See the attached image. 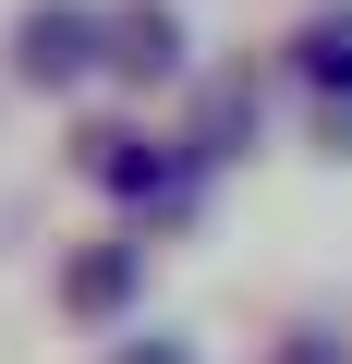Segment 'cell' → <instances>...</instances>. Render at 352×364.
<instances>
[{
  "label": "cell",
  "instance_id": "obj_7",
  "mask_svg": "<svg viewBox=\"0 0 352 364\" xmlns=\"http://www.w3.org/2000/svg\"><path fill=\"white\" fill-rule=\"evenodd\" d=\"M122 364H195V352H183V340H134Z\"/></svg>",
  "mask_w": 352,
  "mask_h": 364
},
{
  "label": "cell",
  "instance_id": "obj_3",
  "mask_svg": "<svg viewBox=\"0 0 352 364\" xmlns=\"http://www.w3.org/2000/svg\"><path fill=\"white\" fill-rule=\"evenodd\" d=\"M85 170L110 182V195H183L170 146H158V134H122V122H110V134H85Z\"/></svg>",
  "mask_w": 352,
  "mask_h": 364
},
{
  "label": "cell",
  "instance_id": "obj_2",
  "mask_svg": "<svg viewBox=\"0 0 352 364\" xmlns=\"http://www.w3.org/2000/svg\"><path fill=\"white\" fill-rule=\"evenodd\" d=\"M13 73H25V85H73V73H97V13H85V0H37V13L13 25Z\"/></svg>",
  "mask_w": 352,
  "mask_h": 364
},
{
  "label": "cell",
  "instance_id": "obj_4",
  "mask_svg": "<svg viewBox=\"0 0 352 364\" xmlns=\"http://www.w3.org/2000/svg\"><path fill=\"white\" fill-rule=\"evenodd\" d=\"M134 279H146V243H97V255L61 267V304H73V316H122Z\"/></svg>",
  "mask_w": 352,
  "mask_h": 364
},
{
  "label": "cell",
  "instance_id": "obj_6",
  "mask_svg": "<svg viewBox=\"0 0 352 364\" xmlns=\"http://www.w3.org/2000/svg\"><path fill=\"white\" fill-rule=\"evenodd\" d=\"M267 364H340V340H279Z\"/></svg>",
  "mask_w": 352,
  "mask_h": 364
},
{
  "label": "cell",
  "instance_id": "obj_1",
  "mask_svg": "<svg viewBox=\"0 0 352 364\" xmlns=\"http://www.w3.org/2000/svg\"><path fill=\"white\" fill-rule=\"evenodd\" d=\"M183 13H170V0H122V13H97V61L122 73V85H170L183 73Z\"/></svg>",
  "mask_w": 352,
  "mask_h": 364
},
{
  "label": "cell",
  "instance_id": "obj_5",
  "mask_svg": "<svg viewBox=\"0 0 352 364\" xmlns=\"http://www.w3.org/2000/svg\"><path fill=\"white\" fill-rule=\"evenodd\" d=\"M292 73H304V85H340V97H352V0L304 13V37H292Z\"/></svg>",
  "mask_w": 352,
  "mask_h": 364
}]
</instances>
